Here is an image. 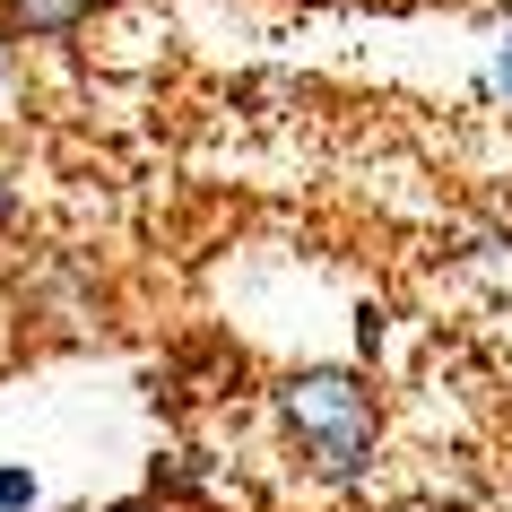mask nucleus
<instances>
[{
    "mask_svg": "<svg viewBox=\"0 0 512 512\" xmlns=\"http://www.w3.org/2000/svg\"><path fill=\"white\" fill-rule=\"evenodd\" d=\"M96 18V0H0V35L18 44H70Z\"/></svg>",
    "mask_w": 512,
    "mask_h": 512,
    "instance_id": "f03ea898",
    "label": "nucleus"
},
{
    "mask_svg": "<svg viewBox=\"0 0 512 512\" xmlns=\"http://www.w3.org/2000/svg\"><path fill=\"white\" fill-rule=\"evenodd\" d=\"M278 426L296 443V460L322 486H365L382 460V391L365 365H304L270 391Z\"/></svg>",
    "mask_w": 512,
    "mask_h": 512,
    "instance_id": "f257e3e1",
    "label": "nucleus"
},
{
    "mask_svg": "<svg viewBox=\"0 0 512 512\" xmlns=\"http://www.w3.org/2000/svg\"><path fill=\"white\" fill-rule=\"evenodd\" d=\"M27 504H35V469L0 460V512H27Z\"/></svg>",
    "mask_w": 512,
    "mask_h": 512,
    "instance_id": "7ed1b4c3",
    "label": "nucleus"
},
{
    "mask_svg": "<svg viewBox=\"0 0 512 512\" xmlns=\"http://www.w3.org/2000/svg\"><path fill=\"white\" fill-rule=\"evenodd\" d=\"M18 226V174H9V157H0V235Z\"/></svg>",
    "mask_w": 512,
    "mask_h": 512,
    "instance_id": "39448f33",
    "label": "nucleus"
},
{
    "mask_svg": "<svg viewBox=\"0 0 512 512\" xmlns=\"http://www.w3.org/2000/svg\"><path fill=\"white\" fill-rule=\"evenodd\" d=\"M96 9H105V0H96Z\"/></svg>",
    "mask_w": 512,
    "mask_h": 512,
    "instance_id": "6e6552de",
    "label": "nucleus"
},
{
    "mask_svg": "<svg viewBox=\"0 0 512 512\" xmlns=\"http://www.w3.org/2000/svg\"><path fill=\"white\" fill-rule=\"evenodd\" d=\"M495 96L512 105V44H495Z\"/></svg>",
    "mask_w": 512,
    "mask_h": 512,
    "instance_id": "423d86ee",
    "label": "nucleus"
},
{
    "mask_svg": "<svg viewBox=\"0 0 512 512\" xmlns=\"http://www.w3.org/2000/svg\"><path fill=\"white\" fill-rule=\"evenodd\" d=\"M382 339H391V313H382V304H365V313H356V348L382 356Z\"/></svg>",
    "mask_w": 512,
    "mask_h": 512,
    "instance_id": "20e7f679",
    "label": "nucleus"
},
{
    "mask_svg": "<svg viewBox=\"0 0 512 512\" xmlns=\"http://www.w3.org/2000/svg\"><path fill=\"white\" fill-rule=\"evenodd\" d=\"M105 512H174V504H157V495H131V504H105Z\"/></svg>",
    "mask_w": 512,
    "mask_h": 512,
    "instance_id": "0eeeda50",
    "label": "nucleus"
}]
</instances>
